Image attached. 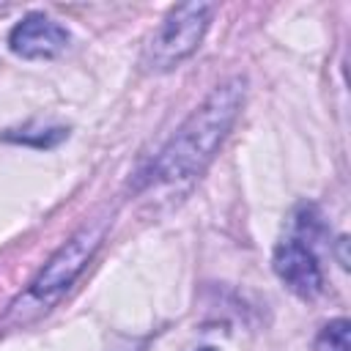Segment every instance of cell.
<instances>
[{"label": "cell", "instance_id": "6da1fadb", "mask_svg": "<svg viewBox=\"0 0 351 351\" xmlns=\"http://www.w3.org/2000/svg\"><path fill=\"white\" fill-rule=\"evenodd\" d=\"M244 104V80L230 77L217 85L197 110L181 123V129L170 137V143L154 159L145 184H173L203 173V167L214 159L225 134L230 132L239 110Z\"/></svg>", "mask_w": 351, "mask_h": 351}, {"label": "cell", "instance_id": "7a4b0ae2", "mask_svg": "<svg viewBox=\"0 0 351 351\" xmlns=\"http://www.w3.org/2000/svg\"><path fill=\"white\" fill-rule=\"evenodd\" d=\"M104 230H107V222H104V219L80 228V230L44 263V269H41L38 277L30 282V288L11 304L8 321L16 318L19 324H25V321L41 315L44 310H49V307L71 288V282L82 274V269L88 266V261L93 258V252L99 250V244L104 241Z\"/></svg>", "mask_w": 351, "mask_h": 351}, {"label": "cell", "instance_id": "3957f363", "mask_svg": "<svg viewBox=\"0 0 351 351\" xmlns=\"http://www.w3.org/2000/svg\"><path fill=\"white\" fill-rule=\"evenodd\" d=\"M214 5L208 3H184L170 8V14L162 19L159 30L151 36L145 52H143V63L151 71H167L173 66H178L184 58H189L211 22Z\"/></svg>", "mask_w": 351, "mask_h": 351}, {"label": "cell", "instance_id": "277c9868", "mask_svg": "<svg viewBox=\"0 0 351 351\" xmlns=\"http://www.w3.org/2000/svg\"><path fill=\"white\" fill-rule=\"evenodd\" d=\"M274 271L277 277L296 293V296H315L324 285V274L318 266V258L310 244L302 239H285L274 247Z\"/></svg>", "mask_w": 351, "mask_h": 351}, {"label": "cell", "instance_id": "5b68a950", "mask_svg": "<svg viewBox=\"0 0 351 351\" xmlns=\"http://www.w3.org/2000/svg\"><path fill=\"white\" fill-rule=\"evenodd\" d=\"M8 44L16 55L38 60V58H55L66 49L69 33L63 25L44 14H27L8 36Z\"/></svg>", "mask_w": 351, "mask_h": 351}, {"label": "cell", "instance_id": "8992f818", "mask_svg": "<svg viewBox=\"0 0 351 351\" xmlns=\"http://www.w3.org/2000/svg\"><path fill=\"white\" fill-rule=\"evenodd\" d=\"M315 351H348V321H329L315 337Z\"/></svg>", "mask_w": 351, "mask_h": 351}, {"label": "cell", "instance_id": "52a82bcc", "mask_svg": "<svg viewBox=\"0 0 351 351\" xmlns=\"http://www.w3.org/2000/svg\"><path fill=\"white\" fill-rule=\"evenodd\" d=\"M200 351H217V348H200Z\"/></svg>", "mask_w": 351, "mask_h": 351}]
</instances>
